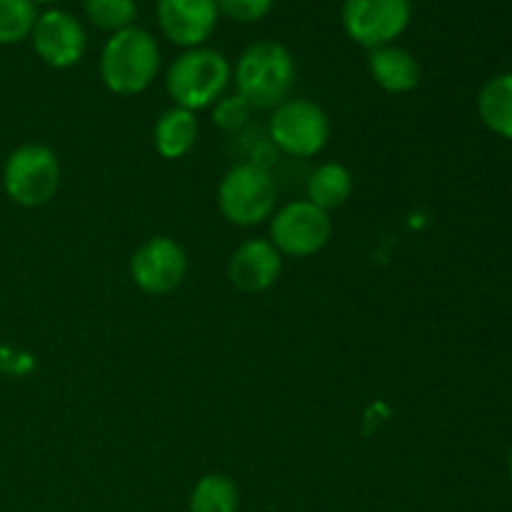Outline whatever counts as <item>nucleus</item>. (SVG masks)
<instances>
[{"instance_id": "f257e3e1", "label": "nucleus", "mask_w": 512, "mask_h": 512, "mask_svg": "<svg viewBox=\"0 0 512 512\" xmlns=\"http://www.w3.org/2000/svg\"><path fill=\"white\" fill-rule=\"evenodd\" d=\"M235 93L250 108L275 110L290 98L298 78L295 58L278 40H255L238 58L233 70Z\"/></svg>"}, {"instance_id": "f03ea898", "label": "nucleus", "mask_w": 512, "mask_h": 512, "mask_svg": "<svg viewBox=\"0 0 512 512\" xmlns=\"http://www.w3.org/2000/svg\"><path fill=\"white\" fill-rule=\"evenodd\" d=\"M160 70V48L153 33L130 25L110 35L100 53V78L115 95H140Z\"/></svg>"}, {"instance_id": "7ed1b4c3", "label": "nucleus", "mask_w": 512, "mask_h": 512, "mask_svg": "<svg viewBox=\"0 0 512 512\" xmlns=\"http://www.w3.org/2000/svg\"><path fill=\"white\" fill-rule=\"evenodd\" d=\"M233 80V65L215 48H188L170 63L165 88L173 103L185 110H203L218 103Z\"/></svg>"}, {"instance_id": "20e7f679", "label": "nucleus", "mask_w": 512, "mask_h": 512, "mask_svg": "<svg viewBox=\"0 0 512 512\" xmlns=\"http://www.w3.org/2000/svg\"><path fill=\"white\" fill-rule=\"evenodd\" d=\"M278 185L258 163H240L223 175L218 185V208L228 223L253 228L273 218Z\"/></svg>"}, {"instance_id": "39448f33", "label": "nucleus", "mask_w": 512, "mask_h": 512, "mask_svg": "<svg viewBox=\"0 0 512 512\" xmlns=\"http://www.w3.org/2000/svg\"><path fill=\"white\" fill-rule=\"evenodd\" d=\"M3 188L8 198L23 208L50 203L60 188V163L53 150L40 143L15 148L5 160Z\"/></svg>"}, {"instance_id": "423d86ee", "label": "nucleus", "mask_w": 512, "mask_h": 512, "mask_svg": "<svg viewBox=\"0 0 512 512\" xmlns=\"http://www.w3.org/2000/svg\"><path fill=\"white\" fill-rule=\"evenodd\" d=\"M270 138L293 158H313L328 145L330 118L313 100L288 98L270 115Z\"/></svg>"}, {"instance_id": "0eeeda50", "label": "nucleus", "mask_w": 512, "mask_h": 512, "mask_svg": "<svg viewBox=\"0 0 512 512\" xmlns=\"http://www.w3.org/2000/svg\"><path fill=\"white\" fill-rule=\"evenodd\" d=\"M343 28L353 43L375 50L393 45L413 20V0H343Z\"/></svg>"}, {"instance_id": "6e6552de", "label": "nucleus", "mask_w": 512, "mask_h": 512, "mask_svg": "<svg viewBox=\"0 0 512 512\" xmlns=\"http://www.w3.org/2000/svg\"><path fill=\"white\" fill-rule=\"evenodd\" d=\"M333 218L310 200H293L270 218V243L288 258H310L328 245Z\"/></svg>"}, {"instance_id": "1a4fd4ad", "label": "nucleus", "mask_w": 512, "mask_h": 512, "mask_svg": "<svg viewBox=\"0 0 512 512\" xmlns=\"http://www.w3.org/2000/svg\"><path fill=\"white\" fill-rule=\"evenodd\" d=\"M188 253L178 240L168 235L148 238L130 258V278L143 293L168 295L185 280Z\"/></svg>"}, {"instance_id": "9d476101", "label": "nucleus", "mask_w": 512, "mask_h": 512, "mask_svg": "<svg viewBox=\"0 0 512 512\" xmlns=\"http://www.w3.org/2000/svg\"><path fill=\"white\" fill-rule=\"evenodd\" d=\"M30 40H33L35 55L55 70H68L78 65L88 50L83 23L73 13L60 8L38 13Z\"/></svg>"}, {"instance_id": "9b49d317", "label": "nucleus", "mask_w": 512, "mask_h": 512, "mask_svg": "<svg viewBox=\"0 0 512 512\" xmlns=\"http://www.w3.org/2000/svg\"><path fill=\"white\" fill-rule=\"evenodd\" d=\"M155 18L165 38L178 48H200L215 33L218 0H158Z\"/></svg>"}, {"instance_id": "f8f14e48", "label": "nucleus", "mask_w": 512, "mask_h": 512, "mask_svg": "<svg viewBox=\"0 0 512 512\" xmlns=\"http://www.w3.org/2000/svg\"><path fill=\"white\" fill-rule=\"evenodd\" d=\"M280 270H283V255L275 250V245L270 240L253 238L245 240L230 255L228 278L240 293L255 295L273 288L275 280L280 278Z\"/></svg>"}, {"instance_id": "ddd939ff", "label": "nucleus", "mask_w": 512, "mask_h": 512, "mask_svg": "<svg viewBox=\"0 0 512 512\" xmlns=\"http://www.w3.org/2000/svg\"><path fill=\"white\" fill-rule=\"evenodd\" d=\"M368 73L385 93L405 95L415 90L423 80V68L408 48L383 45L368 53Z\"/></svg>"}, {"instance_id": "4468645a", "label": "nucleus", "mask_w": 512, "mask_h": 512, "mask_svg": "<svg viewBox=\"0 0 512 512\" xmlns=\"http://www.w3.org/2000/svg\"><path fill=\"white\" fill-rule=\"evenodd\" d=\"M153 143L165 160L185 158L198 143V118L193 110L178 108V105L165 110L155 120Z\"/></svg>"}, {"instance_id": "2eb2a0df", "label": "nucleus", "mask_w": 512, "mask_h": 512, "mask_svg": "<svg viewBox=\"0 0 512 512\" xmlns=\"http://www.w3.org/2000/svg\"><path fill=\"white\" fill-rule=\"evenodd\" d=\"M353 173L343 163H323L310 173L308 178V200L320 210L343 208L353 195Z\"/></svg>"}, {"instance_id": "dca6fc26", "label": "nucleus", "mask_w": 512, "mask_h": 512, "mask_svg": "<svg viewBox=\"0 0 512 512\" xmlns=\"http://www.w3.org/2000/svg\"><path fill=\"white\" fill-rule=\"evenodd\" d=\"M478 115L485 128L512 140V73H500L480 88Z\"/></svg>"}, {"instance_id": "f3484780", "label": "nucleus", "mask_w": 512, "mask_h": 512, "mask_svg": "<svg viewBox=\"0 0 512 512\" xmlns=\"http://www.w3.org/2000/svg\"><path fill=\"white\" fill-rule=\"evenodd\" d=\"M238 488L228 475L210 473L198 480L188 500L190 512H238Z\"/></svg>"}, {"instance_id": "a211bd4d", "label": "nucleus", "mask_w": 512, "mask_h": 512, "mask_svg": "<svg viewBox=\"0 0 512 512\" xmlns=\"http://www.w3.org/2000/svg\"><path fill=\"white\" fill-rule=\"evenodd\" d=\"M83 10L95 28L110 35L135 25V18H138L135 0H83Z\"/></svg>"}, {"instance_id": "6ab92c4d", "label": "nucleus", "mask_w": 512, "mask_h": 512, "mask_svg": "<svg viewBox=\"0 0 512 512\" xmlns=\"http://www.w3.org/2000/svg\"><path fill=\"white\" fill-rule=\"evenodd\" d=\"M38 20V5L30 0H0V45L30 38Z\"/></svg>"}, {"instance_id": "aec40b11", "label": "nucleus", "mask_w": 512, "mask_h": 512, "mask_svg": "<svg viewBox=\"0 0 512 512\" xmlns=\"http://www.w3.org/2000/svg\"><path fill=\"white\" fill-rule=\"evenodd\" d=\"M250 110L253 108H250L248 100L240 98L238 93L223 95V98L213 105V123L218 125L220 130H225V133H235V130H240L248 123Z\"/></svg>"}, {"instance_id": "412c9836", "label": "nucleus", "mask_w": 512, "mask_h": 512, "mask_svg": "<svg viewBox=\"0 0 512 512\" xmlns=\"http://www.w3.org/2000/svg\"><path fill=\"white\" fill-rule=\"evenodd\" d=\"M273 5L275 0H218L220 15H228L238 23H258L268 18Z\"/></svg>"}, {"instance_id": "4be33fe9", "label": "nucleus", "mask_w": 512, "mask_h": 512, "mask_svg": "<svg viewBox=\"0 0 512 512\" xmlns=\"http://www.w3.org/2000/svg\"><path fill=\"white\" fill-rule=\"evenodd\" d=\"M30 3H33V5H53V3H58V0H30Z\"/></svg>"}, {"instance_id": "5701e85b", "label": "nucleus", "mask_w": 512, "mask_h": 512, "mask_svg": "<svg viewBox=\"0 0 512 512\" xmlns=\"http://www.w3.org/2000/svg\"><path fill=\"white\" fill-rule=\"evenodd\" d=\"M508 473H510V480H512V448H510V455H508Z\"/></svg>"}]
</instances>
